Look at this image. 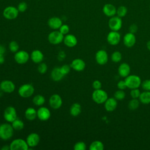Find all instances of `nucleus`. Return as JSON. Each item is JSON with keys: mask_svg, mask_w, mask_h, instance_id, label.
Masks as SVG:
<instances>
[{"mask_svg": "<svg viewBox=\"0 0 150 150\" xmlns=\"http://www.w3.org/2000/svg\"><path fill=\"white\" fill-rule=\"evenodd\" d=\"M118 74L120 76L122 77H126L129 75L131 71V68L128 64L126 63H121L118 69Z\"/></svg>", "mask_w": 150, "mask_h": 150, "instance_id": "nucleus-23", "label": "nucleus"}, {"mask_svg": "<svg viewBox=\"0 0 150 150\" xmlns=\"http://www.w3.org/2000/svg\"><path fill=\"white\" fill-rule=\"evenodd\" d=\"M64 45L69 47H73L77 44V39L76 37L72 34H67L63 39Z\"/></svg>", "mask_w": 150, "mask_h": 150, "instance_id": "nucleus-20", "label": "nucleus"}, {"mask_svg": "<svg viewBox=\"0 0 150 150\" xmlns=\"http://www.w3.org/2000/svg\"><path fill=\"white\" fill-rule=\"evenodd\" d=\"M19 12H24L28 8V5L25 2H21L17 6Z\"/></svg>", "mask_w": 150, "mask_h": 150, "instance_id": "nucleus-40", "label": "nucleus"}, {"mask_svg": "<svg viewBox=\"0 0 150 150\" xmlns=\"http://www.w3.org/2000/svg\"><path fill=\"white\" fill-rule=\"evenodd\" d=\"M1 149L2 150H9V149H10V146H9V145H5L4 146H3L1 148Z\"/></svg>", "mask_w": 150, "mask_h": 150, "instance_id": "nucleus-50", "label": "nucleus"}, {"mask_svg": "<svg viewBox=\"0 0 150 150\" xmlns=\"http://www.w3.org/2000/svg\"><path fill=\"white\" fill-rule=\"evenodd\" d=\"M5 61V58L4 56V54H0V64H2Z\"/></svg>", "mask_w": 150, "mask_h": 150, "instance_id": "nucleus-49", "label": "nucleus"}, {"mask_svg": "<svg viewBox=\"0 0 150 150\" xmlns=\"http://www.w3.org/2000/svg\"><path fill=\"white\" fill-rule=\"evenodd\" d=\"M47 25L51 29L53 30L59 29L60 26L62 25V21L58 17L53 16L48 20Z\"/></svg>", "mask_w": 150, "mask_h": 150, "instance_id": "nucleus-19", "label": "nucleus"}, {"mask_svg": "<svg viewBox=\"0 0 150 150\" xmlns=\"http://www.w3.org/2000/svg\"><path fill=\"white\" fill-rule=\"evenodd\" d=\"M111 59L114 63H118L122 59V54L119 51H115L111 54Z\"/></svg>", "mask_w": 150, "mask_h": 150, "instance_id": "nucleus-34", "label": "nucleus"}, {"mask_svg": "<svg viewBox=\"0 0 150 150\" xmlns=\"http://www.w3.org/2000/svg\"><path fill=\"white\" fill-rule=\"evenodd\" d=\"M124 80L126 83L127 88H129L130 89L137 88L141 84V78L135 74L128 75L127 77H125V79Z\"/></svg>", "mask_w": 150, "mask_h": 150, "instance_id": "nucleus-2", "label": "nucleus"}, {"mask_svg": "<svg viewBox=\"0 0 150 150\" xmlns=\"http://www.w3.org/2000/svg\"><path fill=\"white\" fill-rule=\"evenodd\" d=\"M11 123H12L11 125H12L13 129L16 130V131H20V130L22 129L24 127L23 122L18 118L15 119Z\"/></svg>", "mask_w": 150, "mask_h": 150, "instance_id": "nucleus-30", "label": "nucleus"}, {"mask_svg": "<svg viewBox=\"0 0 150 150\" xmlns=\"http://www.w3.org/2000/svg\"><path fill=\"white\" fill-rule=\"evenodd\" d=\"M114 98L117 100H122L125 97V93L122 90H118L114 93Z\"/></svg>", "mask_w": 150, "mask_h": 150, "instance_id": "nucleus-35", "label": "nucleus"}, {"mask_svg": "<svg viewBox=\"0 0 150 150\" xmlns=\"http://www.w3.org/2000/svg\"><path fill=\"white\" fill-rule=\"evenodd\" d=\"M141 86L145 91H150V79L144 80L141 83Z\"/></svg>", "mask_w": 150, "mask_h": 150, "instance_id": "nucleus-42", "label": "nucleus"}, {"mask_svg": "<svg viewBox=\"0 0 150 150\" xmlns=\"http://www.w3.org/2000/svg\"><path fill=\"white\" fill-rule=\"evenodd\" d=\"M25 117L27 120L33 121L37 117V111L33 107H28L25 111Z\"/></svg>", "mask_w": 150, "mask_h": 150, "instance_id": "nucleus-26", "label": "nucleus"}, {"mask_svg": "<svg viewBox=\"0 0 150 150\" xmlns=\"http://www.w3.org/2000/svg\"><path fill=\"white\" fill-rule=\"evenodd\" d=\"M108 26L111 30L118 31L122 27V22L121 18L118 16H114L110 18L108 21Z\"/></svg>", "mask_w": 150, "mask_h": 150, "instance_id": "nucleus-8", "label": "nucleus"}, {"mask_svg": "<svg viewBox=\"0 0 150 150\" xmlns=\"http://www.w3.org/2000/svg\"><path fill=\"white\" fill-rule=\"evenodd\" d=\"M19 11L17 8L13 6H8L3 11L4 17L8 20H13L16 19L19 14Z\"/></svg>", "mask_w": 150, "mask_h": 150, "instance_id": "nucleus-6", "label": "nucleus"}, {"mask_svg": "<svg viewBox=\"0 0 150 150\" xmlns=\"http://www.w3.org/2000/svg\"><path fill=\"white\" fill-rule=\"evenodd\" d=\"M19 47V45L16 41H11L9 44V49L10 51L13 53H16V52H18Z\"/></svg>", "mask_w": 150, "mask_h": 150, "instance_id": "nucleus-36", "label": "nucleus"}, {"mask_svg": "<svg viewBox=\"0 0 150 150\" xmlns=\"http://www.w3.org/2000/svg\"><path fill=\"white\" fill-rule=\"evenodd\" d=\"M4 117L7 122H12L17 118L16 109L12 106L7 107L4 110Z\"/></svg>", "mask_w": 150, "mask_h": 150, "instance_id": "nucleus-9", "label": "nucleus"}, {"mask_svg": "<svg viewBox=\"0 0 150 150\" xmlns=\"http://www.w3.org/2000/svg\"><path fill=\"white\" fill-rule=\"evenodd\" d=\"M47 66L46 63H40L38 67V71L41 74H44L47 71Z\"/></svg>", "mask_w": 150, "mask_h": 150, "instance_id": "nucleus-39", "label": "nucleus"}, {"mask_svg": "<svg viewBox=\"0 0 150 150\" xmlns=\"http://www.w3.org/2000/svg\"><path fill=\"white\" fill-rule=\"evenodd\" d=\"M47 39L51 44L58 45L63 41L64 36L59 30H54L49 34Z\"/></svg>", "mask_w": 150, "mask_h": 150, "instance_id": "nucleus-7", "label": "nucleus"}, {"mask_svg": "<svg viewBox=\"0 0 150 150\" xmlns=\"http://www.w3.org/2000/svg\"><path fill=\"white\" fill-rule=\"evenodd\" d=\"M49 109L45 107H41L37 110V117L41 121H47L50 117Z\"/></svg>", "mask_w": 150, "mask_h": 150, "instance_id": "nucleus-16", "label": "nucleus"}, {"mask_svg": "<svg viewBox=\"0 0 150 150\" xmlns=\"http://www.w3.org/2000/svg\"><path fill=\"white\" fill-rule=\"evenodd\" d=\"M117 86V87L118 88V89H120V90H124V89L127 88L125 80H120V81H119L118 82Z\"/></svg>", "mask_w": 150, "mask_h": 150, "instance_id": "nucleus-45", "label": "nucleus"}, {"mask_svg": "<svg viewBox=\"0 0 150 150\" xmlns=\"http://www.w3.org/2000/svg\"><path fill=\"white\" fill-rule=\"evenodd\" d=\"M92 86L94 90H98V89H100L101 88L102 84H101V83L99 80H96L93 82Z\"/></svg>", "mask_w": 150, "mask_h": 150, "instance_id": "nucleus-44", "label": "nucleus"}, {"mask_svg": "<svg viewBox=\"0 0 150 150\" xmlns=\"http://www.w3.org/2000/svg\"><path fill=\"white\" fill-rule=\"evenodd\" d=\"M30 59L33 62L35 63H40L43 61L44 59V56L43 53L40 50L36 49L34 50L31 53Z\"/></svg>", "mask_w": 150, "mask_h": 150, "instance_id": "nucleus-24", "label": "nucleus"}, {"mask_svg": "<svg viewBox=\"0 0 150 150\" xmlns=\"http://www.w3.org/2000/svg\"><path fill=\"white\" fill-rule=\"evenodd\" d=\"M26 141L29 147L33 148L39 144L40 142V137L37 133L32 132L28 135Z\"/></svg>", "mask_w": 150, "mask_h": 150, "instance_id": "nucleus-14", "label": "nucleus"}, {"mask_svg": "<svg viewBox=\"0 0 150 150\" xmlns=\"http://www.w3.org/2000/svg\"><path fill=\"white\" fill-rule=\"evenodd\" d=\"M29 54L25 50H19L15 53L14 56L15 61L18 64H25L29 59Z\"/></svg>", "mask_w": 150, "mask_h": 150, "instance_id": "nucleus-10", "label": "nucleus"}, {"mask_svg": "<svg viewBox=\"0 0 150 150\" xmlns=\"http://www.w3.org/2000/svg\"><path fill=\"white\" fill-rule=\"evenodd\" d=\"M70 28L69 26L66 25V24H62V25L60 26L59 28V31L64 35H67L69 32Z\"/></svg>", "mask_w": 150, "mask_h": 150, "instance_id": "nucleus-43", "label": "nucleus"}, {"mask_svg": "<svg viewBox=\"0 0 150 150\" xmlns=\"http://www.w3.org/2000/svg\"><path fill=\"white\" fill-rule=\"evenodd\" d=\"M70 66L75 71H81L86 67V63L81 59H75L71 62Z\"/></svg>", "mask_w": 150, "mask_h": 150, "instance_id": "nucleus-18", "label": "nucleus"}, {"mask_svg": "<svg viewBox=\"0 0 150 150\" xmlns=\"http://www.w3.org/2000/svg\"><path fill=\"white\" fill-rule=\"evenodd\" d=\"M35 91L33 86L30 84H24L18 89L19 95L23 98H28L33 95Z\"/></svg>", "mask_w": 150, "mask_h": 150, "instance_id": "nucleus-4", "label": "nucleus"}, {"mask_svg": "<svg viewBox=\"0 0 150 150\" xmlns=\"http://www.w3.org/2000/svg\"><path fill=\"white\" fill-rule=\"evenodd\" d=\"M13 130L12 125L8 123L0 125V138L3 140L9 139L13 136Z\"/></svg>", "mask_w": 150, "mask_h": 150, "instance_id": "nucleus-1", "label": "nucleus"}, {"mask_svg": "<svg viewBox=\"0 0 150 150\" xmlns=\"http://www.w3.org/2000/svg\"><path fill=\"white\" fill-rule=\"evenodd\" d=\"M104 144L100 141H94L91 143L89 146L90 150H103Z\"/></svg>", "mask_w": 150, "mask_h": 150, "instance_id": "nucleus-29", "label": "nucleus"}, {"mask_svg": "<svg viewBox=\"0 0 150 150\" xmlns=\"http://www.w3.org/2000/svg\"><path fill=\"white\" fill-rule=\"evenodd\" d=\"M49 103L51 108L54 110H57L61 107L63 101L61 97L59 94H54L50 96Z\"/></svg>", "mask_w": 150, "mask_h": 150, "instance_id": "nucleus-11", "label": "nucleus"}, {"mask_svg": "<svg viewBox=\"0 0 150 150\" xmlns=\"http://www.w3.org/2000/svg\"><path fill=\"white\" fill-rule=\"evenodd\" d=\"M15 89V84L11 80H5L0 83V90L4 93H11Z\"/></svg>", "mask_w": 150, "mask_h": 150, "instance_id": "nucleus-12", "label": "nucleus"}, {"mask_svg": "<svg viewBox=\"0 0 150 150\" xmlns=\"http://www.w3.org/2000/svg\"><path fill=\"white\" fill-rule=\"evenodd\" d=\"M81 112V106L80 104L75 103L71 105L70 108V113L73 117L79 115Z\"/></svg>", "mask_w": 150, "mask_h": 150, "instance_id": "nucleus-27", "label": "nucleus"}, {"mask_svg": "<svg viewBox=\"0 0 150 150\" xmlns=\"http://www.w3.org/2000/svg\"><path fill=\"white\" fill-rule=\"evenodd\" d=\"M32 101L35 105L37 106H41L44 104L45 102V98L43 96L38 94L33 97Z\"/></svg>", "mask_w": 150, "mask_h": 150, "instance_id": "nucleus-31", "label": "nucleus"}, {"mask_svg": "<svg viewBox=\"0 0 150 150\" xmlns=\"http://www.w3.org/2000/svg\"><path fill=\"white\" fill-rule=\"evenodd\" d=\"M60 69L62 73L65 76L70 72V69H71V66H70V65H68V64H66L63 65L62 67H60Z\"/></svg>", "mask_w": 150, "mask_h": 150, "instance_id": "nucleus-41", "label": "nucleus"}, {"mask_svg": "<svg viewBox=\"0 0 150 150\" xmlns=\"http://www.w3.org/2000/svg\"><path fill=\"white\" fill-rule=\"evenodd\" d=\"M5 51H6L5 47L3 45H0V54H4L5 53Z\"/></svg>", "mask_w": 150, "mask_h": 150, "instance_id": "nucleus-48", "label": "nucleus"}, {"mask_svg": "<svg viewBox=\"0 0 150 150\" xmlns=\"http://www.w3.org/2000/svg\"><path fill=\"white\" fill-rule=\"evenodd\" d=\"M140 94H141V92H140V90L138 89V88L131 89L130 91V96L132 98H138Z\"/></svg>", "mask_w": 150, "mask_h": 150, "instance_id": "nucleus-38", "label": "nucleus"}, {"mask_svg": "<svg viewBox=\"0 0 150 150\" xmlns=\"http://www.w3.org/2000/svg\"><path fill=\"white\" fill-rule=\"evenodd\" d=\"M139 101L143 104H148L150 103V91H145L141 93L139 97Z\"/></svg>", "mask_w": 150, "mask_h": 150, "instance_id": "nucleus-28", "label": "nucleus"}, {"mask_svg": "<svg viewBox=\"0 0 150 150\" xmlns=\"http://www.w3.org/2000/svg\"><path fill=\"white\" fill-rule=\"evenodd\" d=\"M121 40L120 34L118 31L111 30L108 33L107 36V40L108 43L111 45H117L119 43Z\"/></svg>", "mask_w": 150, "mask_h": 150, "instance_id": "nucleus-13", "label": "nucleus"}, {"mask_svg": "<svg viewBox=\"0 0 150 150\" xmlns=\"http://www.w3.org/2000/svg\"><path fill=\"white\" fill-rule=\"evenodd\" d=\"M123 43L127 47H132L136 43V38L134 33L128 32L123 38Z\"/></svg>", "mask_w": 150, "mask_h": 150, "instance_id": "nucleus-17", "label": "nucleus"}, {"mask_svg": "<svg viewBox=\"0 0 150 150\" xmlns=\"http://www.w3.org/2000/svg\"><path fill=\"white\" fill-rule=\"evenodd\" d=\"M117 107V100L115 98H108L104 103V107L106 111L111 112L115 110Z\"/></svg>", "mask_w": 150, "mask_h": 150, "instance_id": "nucleus-22", "label": "nucleus"}, {"mask_svg": "<svg viewBox=\"0 0 150 150\" xmlns=\"http://www.w3.org/2000/svg\"><path fill=\"white\" fill-rule=\"evenodd\" d=\"M65 56H66V54H65L64 52H63V51H62L61 52H60L59 54V55H58V57H59V59L60 60H62V59H64V58L65 57Z\"/></svg>", "mask_w": 150, "mask_h": 150, "instance_id": "nucleus-47", "label": "nucleus"}, {"mask_svg": "<svg viewBox=\"0 0 150 150\" xmlns=\"http://www.w3.org/2000/svg\"><path fill=\"white\" fill-rule=\"evenodd\" d=\"M127 8L124 5H121L117 9V12H116V14L118 16L120 17V18H122L124 17L127 13Z\"/></svg>", "mask_w": 150, "mask_h": 150, "instance_id": "nucleus-33", "label": "nucleus"}, {"mask_svg": "<svg viewBox=\"0 0 150 150\" xmlns=\"http://www.w3.org/2000/svg\"><path fill=\"white\" fill-rule=\"evenodd\" d=\"M108 98V94L103 90L98 89L94 90L92 93V99L93 100L98 104H101L104 103L105 101Z\"/></svg>", "mask_w": 150, "mask_h": 150, "instance_id": "nucleus-3", "label": "nucleus"}, {"mask_svg": "<svg viewBox=\"0 0 150 150\" xmlns=\"http://www.w3.org/2000/svg\"><path fill=\"white\" fill-rule=\"evenodd\" d=\"M146 47H147L148 49L149 50H150V40L148 41V42H147V43H146Z\"/></svg>", "mask_w": 150, "mask_h": 150, "instance_id": "nucleus-51", "label": "nucleus"}, {"mask_svg": "<svg viewBox=\"0 0 150 150\" xmlns=\"http://www.w3.org/2000/svg\"><path fill=\"white\" fill-rule=\"evenodd\" d=\"M95 58L96 62L100 65H104L106 64L108 59V54L104 50H98L96 53Z\"/></svg>", "mask_w": 150, "mask_h": 150, "instance_id": "nucleus-15", "label": "nucleus"}, {"mask_svg": "<svg viewBox=\"0 0 150 150\" xmlns=\"http://www.w3.org/2000/svg\"><path fill=\"white\" fill-rule=\"evenodd\" d=\"M64 75L62 73L60 67H54L51 71V78L53 81H60Z\"/></svg>", "mask_w": 150, "mask_h": 150, "instance_id": "nucleus-25", "label": "nucleus"}, {"mask_svg": "<svg viewBox=\"0 0 150 150\" xmlns=\"http://www.w3.org/2000/svg\"><path fill=\"white\" fill-rule=\"evenodd\" d=\"M149 8H150V6H149Z\"/></svg>", "mask_w": 150, "mask_h": 150, "instance_id": "nucleus-52", "label": "nucleus"}, {"mask_svg": "<svg viewBox=\"0 0 150 150\" xmlns=\"http://www.w3.org/2000/svg\"><path fill=\"white\" fill-rule=\"evenodd\" d=\"M73 148L74 150H85L86 149V145L83 141H79L74 144Z\"/></svg>", "mask_w": 150, "mask_h": 150, "instance_id": "nucleus-37", "label": "nucleus"}, {"mask_svg": "<svg viewBox=\"0 0 150 150\" xmlns=\"http://www.w3.org/2000/svg\"><path fill=\"white\" fill-rule=\"evenodd\" d=\"M10 150H28L29 146L26 141L21 138L13 139L9 145Z\"/></svg>", "mask_w": 150, "mask_h": 150, "instance_id": "nucleus-5", "label": "nucleus"}, {"mask_svg": "<svg viewBox=\"0 0 150 150\" xmlns=\"http://www.w3.org/2000/svg\"><path fill=\"white\" fill-rule=\"evenodd\" d=\"M138 30V26L136 24L133 23L132 25H131L129 27V32H131L132 33H135L137 32Z\"/></svg>", "mask_w": 150, "mask_h": 150, "instance_id": "nucleus-46", "label": "nucleus"}, {"mask_svg": "<svg viewBox=\"0 0 150 150\" xmlns=\"http://www.w3.org/2000/svg\"><path fill=\"white\" fill-rule=\"evenodd\" d=\"M139 100L137 98H132L131 99L128 104V108L130 110H135L139 107Z\"/></svg>", "mask_w": 150, "mask_h": 150, "instance_id": "nucleus-32", "label": "nucleus"}, {"mask_svg": "<svg viewBox=\"0 0 150 150\" xmlns=\"http://www.w3.org/2000/svg\"><path fill=\"white\" fill-rule=\"evenodd\" d=\"M103 12L105 15L111 18L116 14L117 9L112 4H106L103 8Z\"/></svg>", "mask_w": 150, "mask_h": 150, "instance_id": "nucleus-21", "label": "nucleus"}]
</instances>
